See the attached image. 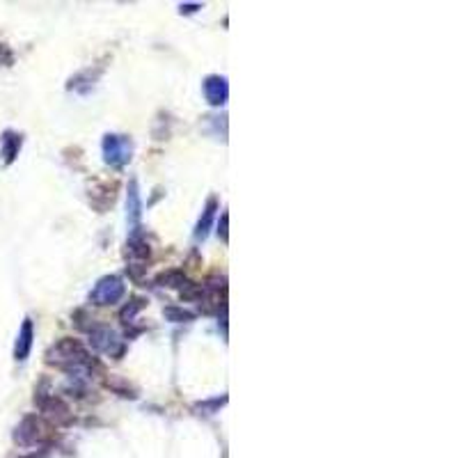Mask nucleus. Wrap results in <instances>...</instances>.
I'll return each mask as SVG.
<instances>
[{
    "label": "nucleus",
    "mask_w": 458,
    "mask_h": 458,
    "mask_svg": "<svg viewBox=\"0 0 458 458\" xmlns=\"http://www.w3.org/2000/svg\"><path fill=\"white\" fill-rule=\"evenodd\" d=\"M124 293H126V287H124L122 278H117V275H106V278H101L97 282V287L92 289L90 302L97 307H108V305H114V302L122 300Z\"/></svg>",
    "instance_id": "nucleus-1"
},
{
    "label": "nucleus",
    "mask_w": 458,
    "mask_h": 458,
    "mask_svg": "<svg viewBox=\"0 0 458 458\" xmlns=\"http://www.w3.org/2000/svg\"><path fill=\"white\" fill-rule=\"evenodd\" d=\"M133 156V145L126 136L108 133L104 138V160L112 167H124Z\"/></svg>",
    "instance_id": "nucleus-2"
},
{
    "label": "nucleus",
    "mask_w": 458,
    "mask_h": 458,
    "mask_svg": "<svg viewBox=\"0 0 458 458\" xmlns=\"http://www.w3.org/2000/svg\"><path fill=\"white\" fill-rule=\"evenodd\" d=\"M90 344L97 348L99 353H106L110 358H122L124 355V341L114 330L104 328V326H94L90 330Z\"/></svg>",
    "instance_id": "nucleus-3"
},
{
    "label": "nucleus",
    "mask_w": 458,
    "mask_h": 458,
    "mask_svg": "<svg viewBox=\"0 0 458 458\" xmlns=\"http://www.w3.org/2000/svg\"><path fill=\"white\" fill-rule=\"evenodd\" d=\"M35 403L42 408V413L56 424H69L71 422V410L69 406L56 394H39L35 396Z\"/></svg>",
    "instance_id": "nucleus-4"
},
{
    "label": "nucleus",
    "mask_w": 458,
    "mask_h": 458,
    "mask_svg": "<svg viewBox=\"0 0 458 458\" xmlns=\"http://www.w3.org/2000/svg\"><path fill=\"white\" fill-rule=\"evenodd\" d=\"M44 437V424L37 415H28L23 417V422L16 426L14 440L23 447H30V444H37Z\"/></svg>",
    "instance_id": "nucleus-5"
},
{
    "label": "nucleus",
    "mask_w": 458,
    "mask_h": 458,
    "mask_svg": "<svg viewBox=\"0 0 458 458\" xmlns=\"http://www.w3.org/2000/svg\"><path fill=\"white\" fill-rule=\"evenodd\" d=\"M204 97L211 106H225L229 97V85L225 76H206Z\"/></svg>",
    "instance_id": "nucleus-6"
},
{
    "label": "nucleus",
    "mask_w": 458,
    "mask_h": 458,
    "mask_svg": "<svg viewBox=\"0 0 458 458\" xmlns=\"http://www.w3.org/2000/svg\"><path fill=\"white\" fill-rule=\"evenodd\" d=\"M32 339H35V323H32V319H25L21 330H19L16 344H14V360L16 362L28 360V355L32 351Z\"/></svg>",
    "instance_id": "nucleus-7"
},
{
    "label": "nucleus",
    "mask_w": 458,
    "mask_h": 458,
    "mask_svg": "<svg viewBox=\"0 0 458 458\" xmlns=\"http://www.w3.org/2000/svg\"><path fill=\"white\" fill-rule=\"evenodd\" d=\"M215 211H218V200L211 197L206 202L204 211H202V218L197 222V227H195V239H197V241H204L208 237V229H211V225H213Z\"/></svg>",
    "instance_id": "nucleus-8"
},
{
    "label": "nucleus",
    "mask_w": 458,
    "mask_h": 458,
    "mask_svg": "<svg viewBox=\"0 0 458 458\" xmlns=\"http://www.w3.org/2000/svg\"><path fill=\"white\" fill-rule=\"evenodd\" d=\"M126 215H129V222L133 225V229H138V222H140V215H143V200H140V191H138V184L136 181H131L129 184V197H126Z\"/></svg>",
    "instance_id": "nucleus-9"
},
{
    "label": "nucleus",
    "mask_w": 458,
    "mask_h": 458,
    "mask_svg": "<svg viewBox=\"0 0 458 458\" xmlns=\"http://www.w3.org/2000/svg\"><path fill=\"white\" fill-rule=\"evenodd\" d=\"M126 252H129V257L133 259H149V245H147V241L143 239V234L138 232V229H133V237L129 239V243H126Z\"/></svg>",
    "instance_id": "nucleus-10"
},
{
    "label": "nucleus",
    "mask_w": 458,
    "mask_h": 458,
    "mask_svg": "<svg viewBox=\"0 0 458 458\" xmlns=\"http://www.w3.org/2000/svg\"><path fill=\"white\" fill-rule=\"evenodd\" d=\"M19 149H21V136H16V133L8 131L3 136V156H5V163H14V158L19 156Z\"/></svg>",
    "instance_id": "nucleus-11"
},
{
    "label": "nucleus",
    "mask_w": 458,
    "mask_h": 458,
    "mask_svg": "<svg viewBox=\"0 0 458 458\" xmlns=\"http://www.w3.org/2000/svg\"><path fill=\"white\" fill-rule=\"evenodd\" d=\"M156 285L158 287H170V289H184L188 285V280L181 271H167L163 275H158Z\"/></svg>",
    "instance_id": "nucleus-12"
},
{
    "label": "nucleus",
    "mask_w": 458,
    "mask_h": 458,
    "mask_svg": "<svg viewBox=\"0 0 458 458\" xmlns=\"http://www.w3.org/2000/svg\"><path fill=\"white\" fill-rule=\"evenodd\" d=\"M143 307H145V300H143V298H133V300L129 302V305H126V307L122 309V314H119V316H122V321H124V323H133V319H136V314H138Z\"/></svg>",
    "instance_id": "nucleus-13"
},
{
    "label": "nucleus",
    "mask_w": 458,
    "mask_h": 458,
    "mask_svg": "<svg viewBox=\"0 0 458 458\" xmlns=\"http://www.w3.org/2000/svg\"><path fill=\"white\" fill-rule=\"evenodd\" d=\"M165 316L170 319L172 323H186V321H193V312H188L184 307H167L165 309Z\"/></svg>",
    "instance_id": "nucleus-14"
},
{
    "label": "nucleus",
    "mask_w": 458,
    "mask_h": 458,
    "mask_svg": "<svg viewBox=\"0 0 458 458\" xmlns=\"http://www.w3.org/2000/svg\"><path fill=\"white\" fill-rule=\"evenodd\" d=\"M227 227H229V213H222L220 215V225H218V237L225 241V243L229 241V229Z\"/></svg>",
    "instance_id": "nucleus-15"
},
{
    "label": "nucleus",
    "mask_w": 458,
    "mask_h": 458,
    "mask_svg": "<svg viewBox=\"0 0 458 458\" xmlns=\"http://www.w3.org/2000/svg\"><path fill=\"white\" fill-rule=\"evenodd\" d=\"M197 8H200V5H181V14H184V12H186V14H191V12H195Z\"/></svg>",
    "instance_id": "nucleus-16"
}]
</instances>
